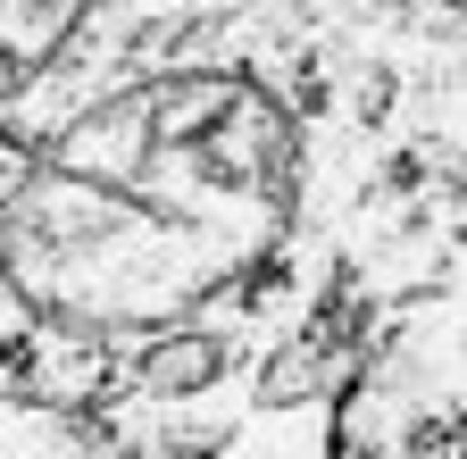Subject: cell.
I'll return each instance as SVG.
<instances>
[{
	"instance_id": "1",
	"label": "cell",
	"mask_w": 467,
	"mask_h": 459,
	"mask_svg": "<svg viewBox=\"0 0 467 459\" xmlns=\"http://www.w3.org/2000/svg\"><path fill=\"white\" fill-rule=\"evenodd\" d=\"M292 217V126L251 76L184 68L58 134L0 209V276L58 326H184Z\"/></svg>"
},
{
	"instance_id": "2",
	"label": "cell",
	"mask_w": 467,
	"mask_h": 459,
	"mask_svg": "<svg viewBox=\"0 0 467 459\" xmlns=\"http://www.w3.org/2000/svg\"><path fill=\"white\" fill-rule=\"evenodd\" d=\"M67 34H76V9H0V100H9L50 59V42H67Z\"/></svg>"
}]
</instances>
